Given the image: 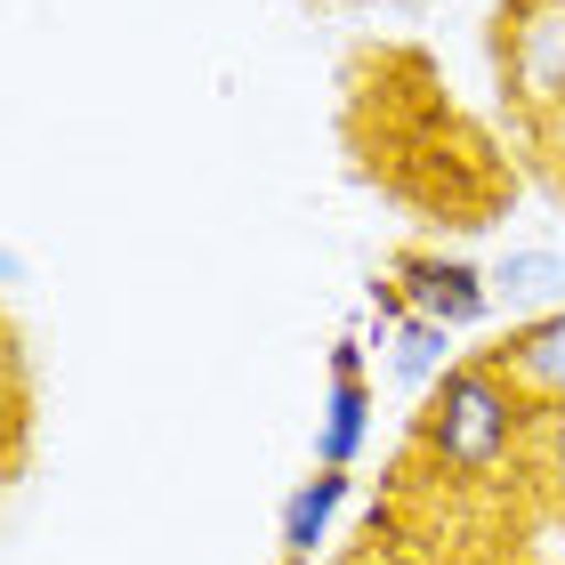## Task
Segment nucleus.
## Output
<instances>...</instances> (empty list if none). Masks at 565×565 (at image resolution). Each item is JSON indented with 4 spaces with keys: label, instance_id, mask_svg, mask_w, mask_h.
<instances>
[{
    "label": "nucleus",
    "instance_id": "obj_10",
    "mask_svg": "<svg viewBox=\"0 0 565 565\" xmlns=\"http://www.w3.org/2000/svg\"><path fill=\"white\" fill-rule=\"evenodd\" d=\"M323 364H331V380H372V340H355V331H340Z\"/></svg>",
    "mask_w": 565,
    "mask_h": 565
},
{
    "label": "nucleus",
    "instance_id": "obj_6",
    "mask_svg": "<svg viewBox=\"0 0 565 565\" xmlns=\"http://www.w3.org/2000/svg\"><path fill=\"white\" fill-rule=\"evenodd\" d=\"M460 331L452 323H436V316H404V323H388L380 331V355H388V380L404 396H428L436 380H445L452 364H460Z\"/></svg>",
    "mask_w": 565,
    "mask_h": 565
},
{
    "label": "nucleus",
    "instance_id": "obj_8",
    "mask_svg": "<svg viewBox=\"0 0 565 565\" xmlns=\"http://www.w3.org/2000/svg\"><path fill=\"white\" fill-rule=\"evenodd\" d=\"M372 413H380L372 380H331L323 413H316V469H355L372 445Z\"/></svg>",
    "mask_w": 565,
    "mask_h": 565
},
{
    "label": "nucleus",
    "instance_id": "obj_3",
    "mask_svg": "<svg viewBox=\"0 0 565 565\" xmlns=\"http://www.w3.org/2000/svg\"><path fill=\"white\" fill-rule=\"evenodd\" d=\"M388 275L404 282L413 316H436V323H452V331H484V323L501 316V299H493V267L460 259V250H404Z\"/></svg>",
    "mask_w": 565,
    "mask_h": 565
},
{
    "label": "nucleus",
    "instance_id": "obj_7",
    "mask_svg": "<svg viewBox=\"0 0 565 565\" xmlns=\"http://www.w3.org/2000/svg\"><path fill=\"white\" fill-rule=\"evenodd\" d=\"M493 299L509 307V323H533L550 316V307H565V250L550 243H518L493 259Z\"/></svg>",
    "mask_w": 565,
    "mask_h": 565
},
{
    "label": "nucleus",
    "instance_id": "obj_9",
    "mask_svg": "<svg viewBox=\"0 0 565 565\" xmlns=\"http://www.w3.org/2000/svg\"><path fill=\"white\" fill-rule=\"evenodd\" d=\"M364 307H372V340H380L388 323L413 316V299H404V282H396V275H372V282H364Z\"/></svg>",
    "mask_w": 565,
    "mask_h": 565
},
{
    "label": "nucleus",
    "instance_id": "obj_1",
    "mask_svg": "<svg viewBox=\"0 0 565 565\" xmlns=\"http://www.w3.org/2000/svg\"><path fill=\"white\" fill-rule=\"evenodd\" d=\"M525 413H533V404L518 396V380H509L493 355H460V364L420 396V452L445 477L484 484L509 452H518Z\"/></svg>",
    "mask_w": 565,
    "mask_h": 565
},
{
    "label": "nucleus",
    "instance_id": "obj_2",
    "mask_svg": "<svg viewBox=\"0 0 565 565\" xmlns=\"http://www.w3.org/2000/svg\"><path fill=\"white\" fill-rule=\"evenodd\" d=\"M493 57H501L509 106L525 121H557L565 114V0H509Z\"/></svg>",
    "mask_w": 565,
    "mask_h": 565
},
{
    "label": "nucleus",
    "instance_id": "obj_5",
    "mask_svg": "<svg viewBox=\"0 0 565 565\" xmlns=\"http://www.w3.org/2000/svg\"><path fill=\"white\" fill-rule=\"evenodd\" d=\"M493 364L518 380V396L533 413H565V307H550V316H533V323H509Z\"/></svg>",
    "mask_w": 565,
    "mask_h": 565
},
{
    "label": "nucleus",
    "instance_id": "obj_4",
    "mask_svg": "<svg viewBox=\"0 0 565 565\" xmlns=\"http://www.w3.org/2000/svg\"><path fill=\"white\" fill-rule=\"evenodd\" d=\"M348 493H355V469H316V477H299L291 493H282V509H275V565H316V550L331 542Z\"/></svg>",
    "mask_w": 565,
    "mask_h": 565
}]
</instances>
